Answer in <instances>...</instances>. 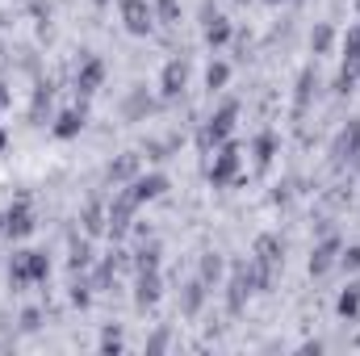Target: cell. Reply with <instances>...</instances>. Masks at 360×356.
Segmentation results:
<instances>
[{
	"instance_id": "6da1fadb",
	"label": "cell",
	"mask_w": 360,
	"mask_h": 356,
	"mask_svg": "<svg viewBox=\"0 0 360 356\" xmlns=\"http://www.w3.org/2000/svg\"><path fill=\"white\" fill-rule=\"evenodd\" d=\"M46 272H51V265H46L42 252H21V256H13V268H8L13 285H34V281H42Z\"/></svg>"
},
{
	"instance_id": "7a4b0ae2",
	"label": "cell",
	"mask_w": 360,
	"mask_h": 356,
	"mask_svg": "<svg viewBox=\"0 0 360 356\" xmlns=\"http://www.w3.org/2000/svg\"><path fill=\"white\" fill-rule=\"evenodd\" d=\"M235 101L231 105H222L218 109V117H210V126H205V134H201V147H214V143H222L226 134H231V126H235Z\"/></svg>"
},
{
	"instance_id": "3957f363",
	"label": "cell",
	"mask_w": 360,
	"mask_h": 356,
	"mask_svg": "<svg viewBox=\"0 0 360 356\" xmlns=\"http://www.w3.org/2000/svg\"><path fill=\"white\" fill-rule=\"evenodd\" d=\"M360 76V25L348 34V59H344V76H340V92L352 89V80Z\"/></svg>"
},
{
	"instance_id": "277c9868",
	"label": "cell",
	"mask_w": 360,
	"mask_h": 356,
	"mask_svg": "<svg viewBox=\"0 0 360 356\" xmlns=\"http://www.w3.org/2000/svg\"><path fill=\"white\" fill-rule=\"evenodd\" d=\"M122 17H126V25H130L134 34H147V30H151V8H147V0H122Z\"/></svg>"
},
{
	"instance_id": "5b68a950",
	"label": "cell",
	"mask_w": 360,
	"mask_h": 356,
	"mask_svg": "<svg viewBox=\"0 0 360 356\" xmlns=\"http://www.w3.org/2000/svg\"><path fill=\"white\" fill-rule=\"evenodd\" d=\"M235 172H239V147H222V155H218V164L210 168V177H214V184H231Z\"/></svg>"
},
{
	"instance_id": "8992f818",
	"label": "cell",
	"mask_w": 360,
	"mask_h": 356,
	"mask_svg": "<svg viewBox=\"0 0 360 356\" xmlns=\"http://www.w3.org/2000/svg\"><path fill=\"white\" fill-rule=\"evenodd\" d=\"M134 205H139V201H134V193H122V197L113 201V210H109V231H113V235H122V231L130 227Z\"/></svg>"
},
{
	"instance_id": "52a82bcc",
	"label": "cell",
	"mask_w": 360,
	"mask_h": 356,
	"mask_svg": "<svg viewBox=\"0 0 360 356\" xmlns=\"http://www.w3.org/2000/svg\"><path fill=\"white\" fill-rule=\"evenodd\" d=\"M356 151H360V122H352V126L335 139V151H331V155H335V160H352Z\"/></svg>"
},
{
	"instance_id": "ba28073f",
	"label": "cell",
	"mask_w": 360,
	"mask_h": 356,
	"mask_svg": "<svg viewBox=\"0 0 360 356\" xmlns=\"http://www.w3.org/2000/svg\"><path fill=\"white\" fill-rule=\"evenodd\" d=\"M155 298H160V272L143 268V276H139V306H151Z\"/></svg>"
},
{
	"instance_id": "9c48e42d",
	"label": "cell",
	"mask_w": 360,
	"mask_h": 356,
	"mask_svg": "<svg viewBox=\"0 0 360 356\" xmlns=\"http://www.w3.org/2000/svg\"><path fill=\"white\" fill-rule=\"evenodd\" d=\"M164 189H168V180H164V177H143L130 193H134V201H151V197H160Z\"/></svg>"
},
{
	"instance_id": "30bf717a",
	"label": "cell",
	"mask_w": 360,
	"mask_h": 356,
	"mask_svg": "<svg viewBox=\"0 0 360 356\" xmlns=\"http://www.w3.org/2000/svg\"><path fill=\"white\" fill-rule=\"evenodd\" d=\"M335 252H340V239H327V243L310 256V272H327V268L335 265Z\"/></svg>"
},
{
	"instance_id": "8fae6325",
	"label": "cell",
	"mask_w": 360,
	"mask_h": 356,
	"mask_svg": "<svg viewBox=\"0 0 360 356\" xmlns=\"http://www.w3.org/2000/svg\"><path fill=\"white\" fill-rule=\"evenodd\" d=\"M34 231V214L25 210V205H17L13 214H8V235H30Z\"/></svg>"
},
{
	"instance_id": "7c38bea8",
	"label": "cell",
	"mask_w": 360,
	"mask_h": 356,
	"mask_svg": "<svg viewBox=\"0 0 360 356\" xmlns=\"http://www.w3.org/2000/svg\"><path fill=\"white\" fill-rule=\"evenodd\" d=\"M101 76H105L101 59H89V63H84V72H80V92H96V84H101Z\"/></svg>"
},
{
	"instance_id": "4fadbf2b",
	"label": "cell",
	"mask_w": 360,
	"mask_h": 356,
	"mask_svg": "<svg viewBox=\"0 0 360 356\" xmlns=\"http://www.w3.org/2000/svg\"><path fill=\"white\" fill-rule=\"evenodd\" d=\"M180 89H184V63H168V68H164V92L176 96Z\"/></svg>"
},
{
	"instance_id": "5bb4252c",
	"label": "cell",
	"mask_w": 360,
	"mask_h": 356,
	"mask_svg": "<svg viewBox=\"0 0 360 356\" xmlns=\"http://www.w3.org/2000/svg\"><path fill=\"white\" fill-rule=\"evenodd\" d=\"M80 126H84V113H76V109H72V113H63V117H59L55 134H59V139H72V134H76Z\"/></svg>"
},
{
	"instance_id": "9a60e30c",
	"label": "cell",
	"mask_w": 360,
	"mask_h": 356,
	"mask_svg": "<svg viewBox=\"0 0 360 356\" xmlns=\"http://www.w3.org/2000/svg\"><path fill=\"white\" fill-rule=\"evenodd\" d=\"M201 298H205V285H201V281L188 285V289H184V314H197V310H201Z\"/></svg>"
},
{
	"instance_id": "2e32d148",
	"label": "cell",
	"mask_w": 360,
	"mask_h": 356,
	"mask_svg": "<svg viewBox=\"0 0 360 356\" xmlns=\"http://www.w3.org/2000/svg\"><path fill=\"white\" fill-rule=\"evenodd\" d=\"M205 38H210V46H218V42H226V38H231V25H226L222 17H214V21H210V30H205Z\"/></svg>"
},
{
	"instance_id": "e0dca14e",
	"label": "cell",
	"mask_w": 360,
	"mask_h": 356,
	"mask_svg": "<svg viewBox=\"0 0 360 356\" xmlns=\"http://www.w3.org/2000/svg\"><path fill=\"white\" fill-rule=\"evenodd\" d=\"M272 147H276V143H272V134H260V139H256V164H260V168H269Z\"/></svg>"
},
{
	"instance_id": "ac0fdd59",
	"label": "cell",
	"mask_w": 360,
	"mask_h": 356,
	"mask_svg": "<svg viewBox=\"0 0 360 356\" xmlns=\"http://www.w3.org/2000/svg\"><path fill=\"white\" fill-rule=\"evenodd\" d=\"M356 310H360V285H352V289L340 298V314H348V319H352Z\"/></svg>"
},
{
	"instance_id": "d6986e66",
	"label": "cell",
	"mask_w": 360,
	"mask_h": 356,
	"mask_svg": "<svg viewBox=\"0 0 360 356\" xmlns=\"http://www.w3.org/2000/svg\"><path fill=\"white\" fill-rule=\"evenodd\" d=\"M218 276H222V260L210 252V256L201 260V281H218Z\"/></svg>"
},
{
	"instance_id": "ffe728a7",
	"label": "cell",
	"mask_w": 360,
	"mask_h": 356,
	"mask_svg": "<svg viewBox=\"0 0 360 356\" xmlns=\"http://www.w3.org/2000/svg\"><path fill=\"white\" fill-rule=\"evenodd\" d=\"M226 76H231V68H226V63H214L205 80H210V89H222V84H226Z\"/></svg>"
},
{
	"instance_id": "44dd1931",
	"label": "cell",
	"mask_w": 360,
	"mask_h": 356,
	"mask_svg": "<svg viewBox=\"0 0 360 356\" xmlns=\"http://www.w3.org/2000/svg\"><path fill=\"white\" fill-rule=\"evenodd\" d=\"M134 164H139V160H134V155H126V160H117V164H113V172H109V177H113V180L130 177V172H134Z\"/></svg>"
},
{
	"instance_id": "7402d4cb",
	"label": "cell",
	"mask_w": 360,
	"mask_h": 356,
	"mask_svg": "<svg viewBox=\"0 0 360 356\" xmlns=\"http://www.w3.org/2000/svg\"><path fill=\"white\" fill-rule=\"evenodd\" d=\"M89 260H92V256H89V243H76V248H72V268H84Z\"/></svg>"
},
{
	"instance_id": "603a6c76",
	"label": "cell",
	"mask_w": 360,
	"mask_h": 356,
	"mask_svg": "<svg viewBox=\"0 0 360 356\" xmlns=\"http://www.w3.org/2000/svg\"><path fill=\"white\" fill-rule=\"evenodd\" d=\"M327 46H331V30H327V25H323V30H319V34H314V51H327Z\"/></svg>"
},
{
	"instance_id": "cb8c5ba5",
	"label": "cell",
	"mask_w": 360,
	"mask_h": 356,
	"mask_svg": "<svg viewBox=\"0 0 360 356\" xmlns=\"http://www.w3.org/2000/svg\"><path fill=\"white\" fill-rule=\"evenodd\" d=\"M344 268H360V248H348L344 252Z\"/></svg>"
},
{
	"instance_id": "d4e9b609",
	"label": "cell",
	"mask_w": 360,
	"mask_h": 356,
	"mask_svg": "<svg viewBox=\"0 0 360 356\" xmlns=\"http://www.w3.org/2000/svg\"><path fill=\"white\" fill-rule=\"evenodd\" d=\"M160 13H164V21H172L176 17V0H160Z\"/></svg>"
},
{
	"instance_id": "484cf974",
	"label": "cell",
	"mask_w": 360,
	"mask_h": 356,
	"mask_svg": "<svg viewBox=\"0 0 360 356\" xmlns=\"http://www.w3.org/2000/svg\"><path fill=\"white\" fill-rule=\"evenodd\" d=\"M0 147H4V134H0Z\"/></svg>"
},
{
	"instance_id": "4316f807",
	"label": "cell",
	"mask_w": 360,
	"mask_h": 356,
	"mask_svg": "<svg viewBox=\"0 0 360 356\" xmlns=\"http://www.w3.org/2000/svg\"><path fill=\"white\" fill-rule=\"evenodd\" d=\"M96 4H105V0H96Z\"/></svg>"
}]
</instances>
